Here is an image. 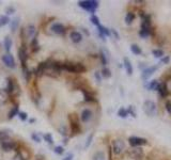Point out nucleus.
Returning <instances> with one entry per match:
<instances>
[{"mask_svg":"<svg viewBox=\"0 0 171 160\" xmlns=\"http://www.w3.org/2000/svg\"><path fill=\"white\" fill-rule=\"evenodd\" d=\"M62 69L72 74H82L86 73L87 68L81 63H72V62H64L62 63Z\"/></svg>","mask_w":171,"mask_h":160,"instance_id":"f257e3e1","label":"nucleus"},{"mask_svg":"<svg viewBox=\"0 0 171 160\" xmlns=\"http://www.w3.org/2000/svg\"><path fill=\"white\" fill-rule=\"evenodd\" d=\"M98 4L100 3L96 0H84V1L78 2V6L89 13H95L96 9L98 8Z\"/></svg>","mask_w":171,"mask_h":160,"instance_id":"f03ea898","label":"nucleus"},{"mask_svg":"<svg viewBox=\"0 0 171 160\" xmlns=\"http://www.w3.org/2000/svg\"><path fill=\"white\" fill-rule=\"evenodd\" d=\"M143 111L148 117H154L156 113V105L151 101H145L143 103Z\"/></svg>","mask_w":171,"mask_h":160,"instance_id":"7ed1b4c3","label":"nucleus"},{"mask_svg":"<svg viewBox=\"0 0 171 160\" xmlns=\"http://www.w3.org/2000/svg\"><path fill=\"white\" fill-rule=\"evenodd\" d=\"M18 58H19V61L22 66H26L27 65V60H28V50L25 44H23L20 46L19 50H18Z\"/></svg>","mask_w":171,"mask_h":160,"instance_id":"20e7f679","label":"nucleus"},{"mask_svg":"<svg viewBox=\"0 0 171 160\" xmlns=\"http://www.w3.org/2000/svg\"><path fill=\"white\" fill-rule=\"evenodd\" d=\"M124 150H125V143L121 139H117L112 142V150H114L115 155L122 154Z\"/></svg>","mask_w":171,"mask_h":160,"instance_id":"39448f33","label":"nucleus"},{"mask_svg":"<svg viewBox=\"0 0 171 160\" xmlns=\"http://www.w3.org/2000/svg\"><path fill=\"white\" fill-rule=\"evenodd\" d=\"M128 142L131 147H139L148 144V141L143 138H140V137H131L128 139Z\"/></svg>","mask_w":171,"mask_h":160,"instance_id":"423d86ee","label":"nucleus"},{"mask_svg":"<svg viewBox=\"0 0 171 160\" xmlns=\"http://www.w3.org/2000/svg\"><path fill=\"white\" fill-rule=\"evenodd\" d=\"M1 60L6 67H9V68H15V66H16L15 60L11 53H6V55H3L1 58Z\"/></svg>","mask_w":171,"mask_h":160,"instance_id":"0eeeda50","label":"nucleus"},{"mask_svg":"<svg viewBox=\"0 0 171 160\" xmlns=\"http://www.w3.org/2000/svg\"><path fill=\"white\" fill-rule=\"evenodd\" d=\"M24 34L25 35V40L26 39H30V40H32V39L34 38V36L36 35V29L35 27L33 26V25H29L27 28H25V29H23L22 31V35Z\"/></svg>","mask_w":171,"mask_h":160,"instance_id":"6e6552de","label":"nucleus"},{"mask_svg":"<svg viewBox=\"0 0 171 160\" xmlns=\"http://www.w3.org/2000/svg\"><path fill=\"white\" fill-rule=\"evenodd\" d=\"M17 148V143L15 141H4V142L1 143V150L3 152H11V150H14Z\"/></svg>","mask_w":171,"mask_h":160,"instance_id":"1a4fd4ad","label":"nucleus"},{"mask_svg":"<svg viewBox=\"0 0 171 160\" xmlns=\"http://www.w3.org/2000/svg\"><path fill=\"white\" fill-rule=\"evenodd\" d=\"M50 30H52V33L60 35V34H63L64 32H65V27H64L62 24H60V23H55V24L52 25Z\"/></svg>","mask_w":171,"mask_h":160,"instance_id":"9d476101","label":"nucleus"},{"mask_svg":"<svg viewBox=\"0 0 171 160\" xmlns=\"http://www.w3.org/2000/svg\"><path fill=\"white\" fill-rule=\"evenodd\" d=\"M6 92L9 94H14L15 95V91L16 90H19V88L17 87L15 80H13L12 78H8V85H6Z\"/></svg>","mask_w":171,"mask_h":160,"instance_id":"9b49d317","label":"nucleus"},{"mask_svg":"<svg viewBox=\"0 0 171 160\" xmlns=\"http://www.w3.org/2000/svg\"><path fill=\"white\" fill-rule=\"evenodd\" d=\"M157 68H158L157 66H150V67L144 68V69H143V72H142V74H141L142 79L143 80H147L149 77H151V76L157 71Z\"/></svg>","mask_w":171,"mask_h":160,"instance_id":"f8f14e48","label":"nucleus"},{"mask_svg":"<svg viewBox=\"0 0 171 160\" xmlns=\"http://www.w3.org/2000/svg\"><path fill=\"white\" fill-rule=\"evenodd\" d=\"M129 156L134 159H140L143 156V152L140 147H134L133 150L129 152Z\"/></svg>","mask_w":171,"mask_h":160,"instance_id":"ddd939ff","label":"nucleus"},{"mask_svg":"<svg viewBox=\"0 0 171 160\" xmlns=\"http://www.w3.org/2000/svg\"><path fill=\"white\" fill-rule=\"evenodd\" d=\"M92 115H93V113H92V111L90 109H84L81 112V115H80V120H81V122L87 123L91 120Z\"/></svg>","mask_w":171,"mask_h":160,"instance_id":"4468645a","label":"nucleus"},{"mask_svg":"<svg viewBox=\"0 0 171 160\" xmlns=\"http://www.w3.org/2000/svg\"><path fill=\"white\" fill-rule=\"evenodd\" d=\"M157 91H158L161 97H163V98L167 97L168 94H169V91H168V88H167V85H166V82H163V83H161V84H158Z\"/></svg>","mask_w":171,"mask_h":160,"instance_id":"2eb2a0df","label":"nucleus"},{"mask_svg":"<svg viewBox=\"0 0 171 160\" xmlns=\"http://www.w3.org/2000/svg\"><path fill=\"white\" fill-rule=\"evenodd\" d=\"M98 34H100V36L103 39L104 41H105V36H110V35H111V33H110V30L107 29L106 27L102 26V25L98 26Z\"/></svg>","mask_w":171,"mask_h":160,"instance_id":"dca6fc26","label":"nucleus"},{"mask_svg":"<svg viewBox=\"0 0 171 160\" xmlns=\"http://www.w3.org/2000/svg\"><path fill=\"white\" fill-rule=\"evenodd\" d=\"M70 39L73 43L77 44V43H80V42L82 41V35L78 31H72L70 33Z\"/></svg>","mask_w":171,"mask_h":160,"instance_id":"f3484780","label":"nucleus"},{"mask_svg":"<svg viewBox=\"0 0 171 160\" xmlns=\"http://www.w3.org/2000/svg\"><path fill=\"white\" fill-rule=\"evenodd\" d=\"M70 120H71V128H72V134H78L80 133V126H79V124H78V122L77 121H73L70 117Z\"/></svg>","mask_w":171,"mask_h":160,"instance_id":"a211bd4d","label":"nucleus"},{"mask_svg":"<svg viewBox=\"0 0 171 160\" xmlns=\"http://www.w3.org/2000/svg\"><path fill=\"white\" fill-rule=\"evenodd\" d=\"M81 92L84 94V98H85V101L87 103H95L96 99L93 95H91L88 91H86V89H81Z\"/></svg>","mask_w":171,"mask_h":160,"instance_id":"6ab92c4d","label":"nucleus"},{"mask_svg":"<svg viewBox=\"0 0 171 160\" xmlns=\"http://www.w3.org/2000/svg\"><path fill=\"white\" fill-rule=\"evenodd\" d=\"M123 62H124V67H125L127 75H129V76L133 75V65H131V61H129V59H128V58H124Z\"/></svg>","mask_w":171,"mask_h":160,"instance_id":"aec40b11","label":"nucleus"},{"mask_svg":"<svg viewBox=\"0 0 171 160\" xmlns=\"http://www.w3.org/2000/svg\"><path fill=\"white\" fill-rule=\"evenodd\" d=\"M31 50L33 52H36L40 50V45H39V43H38V36L36 35L31 40Z\"/></svg>","mask_w":171,"mask_h":160,"instance_id":"412c9836","label":"nucleus"},{"mask_svg":"<svg viewBox=\"0 0 171 160\" xmlns=\"http://www.w3.org/2000/svg\"><path fill=\"white\" fill-rule=\"evenodd\" d=\"M11 47H12V40H11L10 36H6L4 38V49L8 53H10Z\"/></svg>","mask_w":171,"mask_h":160,"instance_id":"4be33fe9","label":"nucleus"},{"mask_svg":"<svg viewBox=\"0 0 171 160\" xmlns=\"http://www.w3.org/2000/svg\"><path fill=\"white\" fill-rule=\"evenodd\" d=\"M10 140V133L6 130H0V142H4V141Z\"/></svg>","mask_w":171,"mask_h":160,"instance_id":"5701e85b","label":"nucleus"},{"mask_svg":"<svg viewBox=\"0 0 171 160\" xmlns=\"http://www.w3.org/2000/svg\"><path fill=\"white\" fill-rule=\"evenodd\" d=\"M18 114V105H14V107H12V109L10 110L9 112V115H8V119L11 120L15 117V115Z\"/></svg>","mask_w":171,"mask_h":160,"instance_id":"b1692460","label":"nucleus"},{"mask_svg":"<svg viewBox=\"0 0 171 160\" xmlns=\"http://www.w3.org/2000/svg\"><path fill=\"white\" fill-rule=\"evenodd\" d=\"M131 52H133L134 55H141L142 53L141 48H140L137 44H133V45L131 46Z\"/></svg>","mask_w":171,"mask_h":160,"instance_id":"393cba45","label":"nucleus"},{"mask_svg":"<svg viewBox=\"0 0 171 160\" xmlns=\"http://www.w3.org/2000/svg\"><path fill=\"white\" fill-rule=\"evenodd\" d=\"M158 81L157 80H152L151 82L149 83V84H147L145 87H147L148 90H150V91H152V90H157V88H158Z\"/></svg>","mask_w":171,"mask_h":160,"instance_id":"a878e982","label":"nucleus"},{"mask_svg":"<svg viewBox=\"0 0 171 160\" xmlns=\"http://www.w3.org/2000/svg\"><path fill=\"white\" fill-rule=\"evenodd\" d=\"M151 28L150 29H143V28H141V30L139 31V35L141 36L142 39H145L148 38V36L151 35Z\"/></svg>","mask_w":171,"mask_h":160,"instance_id":"bb28decb","label":"nucleus"},{"mask_svg":"<svg viewBox=\"0 0 171 160\" xmlns=\"http://www.w3.org/2000/svg\"><path fill=\"white\" fill-rule=\"evenodd\" d=\"M93 160H106V157H105L104 152H102V150L96 152L95 154L93 155Z\"/></svg>","mask_w":171,"mask_h":160,"instance_id":"cd10ccee","label":"nucleus"},{"mask_svg":"<svg viewBox=\"0 0 171 160\" xmlns=\"http://www.w3.org/2000/svg\"><path fill=\"white\" fill-rule=\"evenodd\" d=\"M135 14L134 13H131V12H128L127 14H126V16H125V23L127 25H131V23L134 22V19H135Z\"/></svg>","mask_w":171,"mask_h":160,"instance_id":"c85d7f7f","label":"nucleus"},{"mask_svg":"<svg viewBox=\"0 0 171 160\" xmlns=\"http://www.w3.org/2000/svg\"><path fill=\"white\" fill-rule=\"evenodd\" d=\"M18 25H19V18L16 17L12 20V22H11V31L12 32L16 31V29L18 28Z\"/></svg>","mask_w":171,"mask_h":160,"instance_id":"c756f323","label":"nucleus"},{"mask_svg":"<svg viewBox=\"0 0 171 160\" xmlns=\"http://www.w3.org/2000/svg\"><path fill=\"white\" fill-rule=\"evenodd\" d=\"M10 22V18L6 15H0V27H3L6 26V24H9Z\"/></svg>","mask_w":171,"mask_h":160,"instance_id":"7c9ffc66","label":"nucleus"},{"mask_svg":"<svg viewBox=\"0 0 171 160\" xmlns=\"http://www.w3.org/2000/svg\"><path fill=\"white\" fill-rule=\"evenodd\" d=\"M101 74H102V76H103L104 78H110L111 77V72H110V69L107 68V67H104V68L102 69Z\"/></svg>","mask_w":171,"mask_h":160,"instance_id":"2f4dec72","label":"nucleus"},{"mask_svg":"<svg viewBox=\"0 0 171 160\" xmlns=\"http://www.w3.org/2000/svg\"><path fill=\"white\" fill-rule=\"evenodd\" d=\"M43 138H44V140L46 141V142L48 143V144H54V139H52V133H45L43 136Z\"/></svg>","mask_w":171,"mask_h":160,"instance_id":"473e14b6","label":"nucleus"},{"mask_svg":"<svg viewBox=\"0 0 171 160\" xmlns=\"http://www.w3.org/2000/svg\"><path fill=\"white\" fill-rule=\"evenodd\" d=\"M118 115H119L120 117H122V119H125V117L128 115V112H127V110H126V109L120 108L119 111H118Z\"/></svg>","mask_w":171,"mask_h":160,"instance_id":"72a5a7b5","label":"nucleus"},{"mask_svg":"<svg viewBox=\"0 0 171 160\" xmlns=\"http://www.w3.org/2000/svg\"><path fill=\"white\" fill-rule=\"evenodd\" d=\"M152 55L156 58H161V57H164V51L161 49H153L152 50Z\"/></svg>","mask_w":171,"mask_h":160,"instance_id":"f704fd0d","label":"nucleus"},{"mask_svg":"<svg viewBox=\"0 0 171 160\" xmlns=\"http://www.w3.org/2000/svg\"><path fill=\"white\" fill-rule=\"evenodd\" d=\"M90 20H91V23L93 25H95L96 27L98 26H100V19H98V16H95V15H92L91 17H90Z\"/></svg>","mask_w":171,"mask_h":160,"instance_id":"c9c22d12","label":"nucleus"},{"mask_svg":"<svg viewBox=\"0 0 171 160\" xmlns=\"http://www.w3.org/2000/svg\"><path fill=\"white\" fill-rule=\"evenodd\" d=\"M100 58H101L102 64H103V65H106L108 61H107V58H106V55H105V53H104L103 50H102V51L100 52Z\"/></svg>","mask_w":171,"mask_h":160,"instance_id":"e433bc0d","label":"nucleus"},{"mask_svg":"<svg viewBox=\"0 0 171 160\" xmlns=\"http://www.w3.org/2000/svg\"><path fill=\"white\" fill-rule=\"evenodd\" d=\"M54 152L56 153L57 155H62L63 154V152H64V150H63V147L62 146H56L55 147V150H54Z\"/></svg>","mask_w":171,"mask_h":160,"instance_id":"4c0bfd02","label":"nucleus"},{"mask_svg":"<svg viewBox=\"0 0 171 160\" xmlns=\"http://www.w3.org/2000/svg\"><path fill=\"white\" fill-rule=\"evenodd\" d=\"M18 117H19V119L22 120V121H26L27 119H28V115H27V113L26 112H18Z\"/></svg>","mask_w":171,"mask_h":160,"instance_id":"58836bf2","label":"nucleus"},{"mask_svg":"<svg viewBox=\"0 0 171 160\" xmlns=\"http://www.w3.org/2000/svg\"><path fill=\"white\" fill-rule=\"evenodd\" d=\"M59 131H60V133H61L62 136H66V134H68V129H66L65 126L60 127V128H59Z\"/></svg>","mask_w":171,"mask_h":160,"instance_id":"ea45409f","label":"nucleus"},{"mask_svg":"<svg viewBox=\"0 0 171 160\" xmlns=\"http://www.w3.org/2000/svg\"><path fill=\"white\" fill-rule=\"evenodd\" d=\"M31 138L33 139V140L35 141V142H38V143L41 142V137L39 136L38 133H32V134H31Z\"/></svg>","mask_w":171,"mask_h":160,"instance_id":"a19ab883","label":"nucleus"},{"mask_svg":"<svg viewBox=\"0 0 171 160\" xmlns=\"http://www.w3.org/2000/svg\"><path fill=\"white\" fill-rule=\"evenodd\" d=\"M92 139H93V134H90V136L88 137L87 143H86V145H85V147H86V148H88V147L90 146V144H91V142H92Z\"/></svg>","mask_w":171,"mask_h":160,"instance_id":"79ce46f5","label":"nucleus"},{"mask_svg":"<svg viewBox=\"0 0 171 160\" xmlns=\"http://www.w3.org/2000/svg\"><path fill=\"white\" fill-rule=\"evenodd\" d=\"M161 62L164 64H168L170 62V57L169 55H165V57H163V59L161 60Z\"/></svg>","mask_w":171,"mask_h":160,"instance_id":"37998d69","label":"nucleus"},{"mask_svg":"<svg viewBox=\"0 0 171 160\" xmlns=\"http://www.w3.org/2000/svg\"><path fill=\"white\" fill-rule=\"evenodd\" d=\"M127 112H128V114L131 115V117H136V113H135V111H134V107H133V106H129V107H128Z\"/></svg>","mask_w":171,"mask_h":160,"instance_id":"c03bdc74","label":"nucleus"},{"mask_svg":"<svg viewBox=\"0 0 171 160\" xmlns=\"http://www.w3.org/2000/svg\"><path fill=\"white\" fill-rule=\"evenodd\" d=\"M165 107H166V110H167V112L171 115V101H168L167 103H166Z\"/></svg>","mask_w":171,"mask_h":160,"instance_id":"a18cd8bd","label":"nucleus"},{"mask_svg":"<svg viewBox=\"0 0 171 160\" xmlns=\"http://www.w3.org/2000/svg\"><path fill=\"white\" fill-rule=\"evenodd\" d=\"M15 12V9L13 8V6H8V8L6 9V13L9 14V15H11V14H13Z\"/></svg>","mask_w":171,"mask_h":160,"instance_id":"49530a36","label":"nucleus"},{"mask_svg":"<svg viewBox=\"0 0 171 160\" xmlns=\"http://www.w3.org/2000/svg\"><path fill=\"white\" fill-rule=\"evenodd\" d=\"M73 158H74V155L72 153H68L65 155V157L63 158V160H73Z\"/></svg>","mask_w":171,"mask_h":160,"instance_id":"de8ad7c7","label":"nucleus"},{"mask_svg":"<svg viewBox=\"0 0 171 160\" xmlns=\"http://www.w3.org/2000/svg\"><path fill=\"white\" fill-rule=\"evenodd\" d=\"M94 76H95V79L98 82H101L102 81V78H101V74L100 72H95V74H94Z\"/></svg>","mask_w":171,"mask_h":160,"instance_id":"09e8293b","label":"nucleus"},{"mask_svg":"<svg viewBox=\"0 0 171 160\" xmlns=\"http://www.w3.org/2000/svg\"><path fill=\"white\" fill-rule=\"evenodd\" d=\"M110 33H112V34H114V35H115V38L117 39V40H119V39H120L119 34H118V32L115 31V29H110Z\"/></svg>","mask_w":171,"mask_h":160,"instance_id":"8fccbe9b","label":"nucleus"},{"mask_svg":"<svg viewBox=\"0 0 171 160\" xmlns=\"http://www.w3.org/2000/svg\"><path fill=\"white\" fill-rule=\"evenodd\" d=\"M63 143H64V144H68V138L64 139V140H63Z\"/></svg>","mask_w":171,"mask_h":160,"instance_id":"3c124183","label":"nucleus"}]
</instances>
